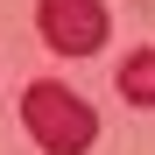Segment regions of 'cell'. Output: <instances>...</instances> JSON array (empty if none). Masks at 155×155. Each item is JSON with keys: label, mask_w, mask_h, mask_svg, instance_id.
Instances as JSON below:
<instances>
[{"label": "cell", "mask_w": 155, "mask_h": 155, "mask_svg": "<svg viewBox=\"0 0 155 155\" xmlns=\"http://www.w3.org/2000/svg\"><path fill=\"white\" fill-rule=\"evenodd\" d=\"M120 99L127 106H155V49L120 57Z\"/></svg>", "instance_id": "3957f363"}, {"label": "cell", "mask_w": 155, "mask_h": 155, "mask_svg": "<svg viewBox=\"0 0 155 155\" xmlns=\"http://www.w3.org/2000/svg\"><path fill=\"white\" fill-rule=\"evenodd\" d=\"M35 28L57 57H99L113 35V21L99 0H35Z\"/></svg>", "instance_id": "7a4b0ae2"}, {"label": "cell", "mask_w": 155, "mask_h": 155, "mask_svg": "<svg viewBox=\"0 0 155 155\" xmlns=\"http://www.w3.org/2000/svg\"><path fill=\"white\" fill-rule=\"evenodd\" d=\"M21 127H28V141L42 155H92V141H99V113L57 78L21 92Z\"/></svg>", "instance_id": "6da1fadb"}]
</instances>
